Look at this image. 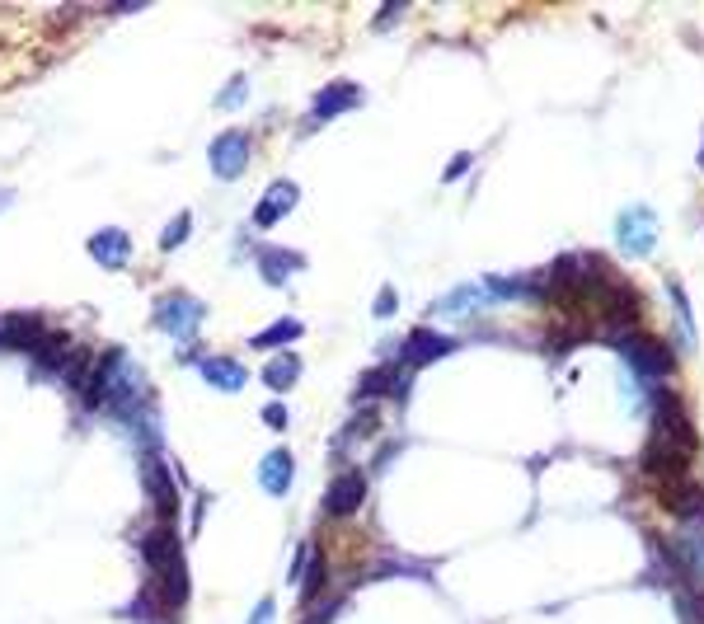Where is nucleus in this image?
<instances>
[{"label": "nucleus", "mask_w": 704, "mask_h": 624, "mask_svg": "<svg viewBox=\"0 0 704 624\" xmlns=\"http://www.w3.org/2000/svg\"><path fill=\"white\" fill-rule=\"evenodd\" d=\"M648 409H653V432H648V446H643V474L653 484L658 479H676V474H690L695 470V456H700V437L690 427L686 399L672 395V390H653Z\"/></svg>", "instance_id": "obj_1"}, {"label": "nucleus", "mask_w": 704, "mask_h": 624, "mask_svg": "<svg viewBox=\"0 0 704 624\" xmlns=\"http://www.w3.org/2000/svg\"><path fill=\"white\" fill-rule=\"evenodd\" d=\"M611 343L620 348V357H625L629 371H634L643 385H653V390H667V381L676 376V352L667 348L662 338L629 329V334H611Z\"/></svg>", "instance_id": "obj_2"}, {"label": "nucleus", "mask_w": 704, "mask_h": 624, "mask_svg": "<svg viewBox=\"0 0 704 624\" xmlns=\"http://www.w3.org/2000/svg\"><path fill=\"white\" fill-rule=\"evenodd\" d=\"M615 244L625 259H648L658 249V212L643 207V202H629L625 212L615 216Z\"/></svg>", "instance_id": "obj_3"}, {"label": "nucleus", "mask_w": 704, "mask_h": 624, "mask_svg": "<svg viewBox=\"0 0 704 624\" xmlns=\"http://www.w3.org/2000/svg\"><path fill=\"white\" fill-rule=\"evenodd\" d=\"M207 320V305L198 296H184V291H174V296H160V305L151 310V324L155 329H165L174 334L179 343H198V324Z\"/></svg>", "instance_id": "obj_4"}, {"label": "nucleus", "mask_w": 704, "mask_h": 624, "mask_svg": "<svg viewBox=\"0 0 704 624\" xmlns=\"http://www.w3.org/2000/svg\"><path fill=\"white\" fill-rule=\"evenodd\" d=\"M249 132H240V127H226L221 137L212 141V151H207V165H212V174L216 179H226V183H235L240 174L249 169Z\"/></svg>", "instance_id": "obj_5"}, {"label": "nucleus", "mask_w": 704, "mask_h": 624, "mask_svg": "<svg viewBox=\"0 0 704 624\" xmlns=\"http://www.w3.org/2000/svg\"><path fill=\"white\" fill-rule=\"evenodd\" d=\"M658 503L667 507L676 521H700L704 517V484L695 479V474L658 479Z\"/></svg>", "instance_id": "obj_6"}, {"label": "nucleus", "mask_w": 704, "mask_h": 624, "mask_svg": "<svg viewBox=\"0 0 704 624\" xmlns=\"http://www.w3.org/2000/svg\"><path fill=\"white\" fill-rule=\"evenodd\" d=\"M362 503H367V474L348 470V474H338L334 484H329V493H324V517H352Z\"/></svg>", "instance_id": "obj_7"}, {"label": "nucleus", "mask_w": 704, "mask_h": 624, "mask_svg": "<svg viewBox=\"0 0 704 624\" xmlns=\"http://www.w3.org/2000/svg\"><path fill=\"white\" fill-rule=\"evenodd\" d=\"M451 348H456V338H442V334H432V329H414V334L404 338V348H399V362L414 376L418 366L437 362V357H446Z\"/></svg>", "instance_id": "obj_8"}, {"label": "nucleus", "mask_w": 704, "mask_h": 624, "mask_svg": "<svg viewBox=\"0 0 704 624\" xmlns=\"http://www.w3.org/2000/svg\"><path fill=\"white\" fill-rule=\"evenodd\" d=\"M296 202H301V188H296L291 179H277L273 188L259 198V207H254V230H273Z\"/></svg>", "instance_id": "obj_9"}, {"label": "nucleus", "mask_w": 704, "mask_h": 624, "mask_svg": "<svg viewBox=\"0 0 704 624\" xmlns=\"http://www.w3.org/2000/svg\"><path fill=\"white\" fill-rule=\"evenodd\" d=\"M47 343V324L38 315H5L0 320V348H24L38 352Z\"/></svg>", "instance_id": "obj_10"}, {"label": "nucleus", "mask_w": 704, "mask_h": 624, "mask_svg": "<svg viewBox=\"0 0 704 624\" xmlns=\"http://www.w3.org/2000/svg\"><path fill=\"white\" fill-rule=\"evenodd\" d=\"M90 259L99 263V268H127V263H132V240H127V230H118V226L94 230Z\"/></svg>", "instance_id": "obj_11"}, {"label": "nucleus", "mask_w": 704, "mask_h": 624, "mask_svg": "<svg viewBox=\"0 0 704 624\" xmlns=\"http://www.w3.org/2000/svg\"><path fill=\"white\" fill-rule=\"evenodd\" d=\"M357 104H362V90L348 85V80H334V85H324V90L315 94L310 122H329V118H338V113H348V108H357Z\"/></svg>", "instance_id": "obj_12"}, {"label": "nucleus", "mask_w": 704, "mask_h": 624, "mask_svg": "<svg viewBox=\"0 0 704 624\" xmlns=\"http://www.w3.org/2000/svg\"><path fill=\"white\" fill-rule=\"evenodd\" d=\"M291 479H296V460H291L287 446H273V451L259 460V484H263V493H273V498H287Z\"/></svg>", "instance_id": "obj_13"}, {"label": "nucleus", "mask_w": 704, "mask_h": 624, "mask_svg": "<svg viewBox=\"0 0 704 624\" xmlns=\"http://www.w3.org/2000/svg\"><path fill=\"white\" fill-rule=\"evenodd\" d=\"M489 305V291H484V282H470V287H456L446 291L442 301L432 305V315H442V320H470L475 310H484Z\"/></svg>", "instance_id": "obj_14"}, {"label": "nucleus", "mask_w": 704, "mask_h": 624, "mask_svg": "<svg viewBox=\"0 0 704 624\" xmlns=\"http://www.w3.org/2000/svg\"><path fill=\"white\" fill-rule=\"evenodd\" d=\"M301 268H306V259H301L296 249H273V244L259 249V277L268 287H287V277L301 273Z\"/></svg>", "instance_id": "obj_15"}, {"label": "nucleus", "mask_w": 704, "mask_h": 624, "mask_svg": "<svg viewBox=\"0 0 704 624\" xmlns=\"http://www.w3.org/2000/svg\"><path fill=\"white\" fill-rule=\"evenodd\" d=\"M202 381L212 385V390H226V395H240L245 390V381H249V371L235 357H202Z\"/></svg>", "instance_id": "obj_16"}, {"label": "nucleus", "mask_w": 704, "mask_h": 624, "mask_svg": "<svg viewBox=\"0 0 704 624\" xmlns=\"http://www.w3.org/2000/svg\"><path fill=\"white\" fill-rule=\"evenodd\" d=\"M301 376V357L296 352H277L273 362L263 366V385H273V390H291Z\"/></svg>", "instance_id": "obj_17"}, {"label": "nucleus", "mask_w": 704, "mask_h": 624, "mask_svg": "<svg viewBox=\"0 0 704 624\" xmlns=\"http://www.w3.org/2000/svg\"><path fill=\"white\" fill-rule=\"evenodd\" d=\"M291 338H301V320H291V315H287V320H277V324H268V329H263V334H254V338H249V343H254V348H268V352H282V348H287V343H291Z\"/></svg>", "instance_id": "obj_18"}, {"label": "nucleus", "mask_w": 704, "mask_h": 624, "mask_svg": "<svg viewBox=\"0 0 704 624\" xmlns=\"http://www.w3.org/2000/svg\"><path fill=\"white\" fill-rule=\"evenodd\" d=\"M667 296H672V310H676V320H681V352L695 348V320H690V301H686V287L681 282H667Z\"/></svg>", "instance_id": "obj_19"}, {"label": "nucleus", "mask_w": 704, "mask_h": 624, "mask_svg": "<svg viewBox=\"0 0 704 624\" xmlns=\"http://www.w3.org/2000/svg\"><path fill=\"white\" fill-rule=\"evenodd\" d=\"M188 235H193V212H179L174 221H169L165 235H160V249H165V254H174V249H179Z\"/></svg>", "instance_id": "obj_20"}, {"label": "nucleus", "mask_w": 704, "mask_h": 624, "mask_svg": "<svg viewBox=\"0 0 704 624\" xmlns=\"http://www.w3.org/2000/svg\"><path fill=\"white\" fill-rule=\"evenodd\" d=\"M245 94H249V76H230V85L216 94V108H221V113H230V108L245 104Z\"/></svg>", "instance_id": "obj_21"}, {"label": "nucleus", "mask_w": 704, "mask_h": 624, "mask_svg": "<svg viewBox=\"0 0 704 624\" xmlns=\"http://www.w3.org/2000/svg\"><path fill=\"white\" fill-rule=\"evenodd\" d=\"M263 423L273 427V432H282V427H287V404H268V409H263Z\"/></svg>", "instance_id": "obj_22"}, {"label": "nucleus", "mask_w": 704, "mask_h": 624, "mask_svg": "<svg viewBox=\"0 0 704 624\" xmlns=\"http://www.w3.org/2000/svg\"><path fill=\"white\" fill-rule=\"evenodd\" d=\"M395 287H381V296H376V305H371V310H376V315H381V320H385V315H395Z\"/></svg>", "instance_id": "obj_23"}, {"label": "nucleus", "mask_w": 704, "mask_h": 624, "mask_svg": "<svg viewBox=\"0 0 704 624\" xmlns=\"http://www.w3.org/2000/svg\"><path fill=\"white\" fill-rule=\"evenodd\" d=\"M273 601H268V596H263V601H259V606H254V615H249V624H273Z\"/></svg>", "instance_id": "obj_24"}, {"label": "nucleus", "mask_w": 704, "mask_h": 624, "mask_svg": "<svg viewBox=\"0 0 704 624\" xmlns=\"http://www.w3.org/2000/svg\"><path fill=\"white\" fill-rule=\"evenodd\" d=\"M465 169H470V155H456V160H451V165L442 169V179L451 183V179H460V174H465Z\"/></svg>", "instance_id": "obj_25"}, {"label": "nucleus", "mask_w": 704, "mask_h": 624, "mask_svg": "<svg viewBox=\"0 0 704 624\" xmlns=\"http://www.w3.org/2000/svg\"><path fill=\"white\" fill-rule=\"evenodd\" d=\"M10 202H15V193H10V188H0V207H10Z\"/></svg>", "instance_id": "obj_26"}, {"label": "nucleus", "mask_w": 704, "mask_h": 624, "mask_svg": "<svg viewBox=\"0 0 704 624\" xmlns=\"http://www.w3.org/2000/svg\"><path fill=\"white\" fill-rule=\"evenodd\" d=\"M700 169H704V146H700Z\"/></svg>", "instance_id": "obj_27"}]
</instances>
